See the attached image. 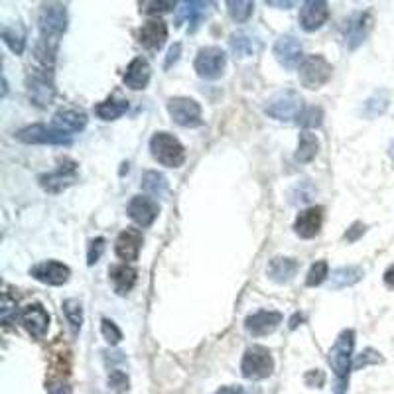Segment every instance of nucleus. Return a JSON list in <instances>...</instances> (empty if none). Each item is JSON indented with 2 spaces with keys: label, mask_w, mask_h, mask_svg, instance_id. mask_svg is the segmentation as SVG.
<instances>
[{
  "label": "nucleus",
  "mask_w": 394,
  "mask_h": 394,
  "mask_svg": "<svg viewBox=\"0 0 394 394\" xmlns=\"http://www.w3.org/2000/svg\"><path fill=\"white\" fill-rule=\"evenodd\" d=\"M353 347H355V331L345 329L335 339L334 347L329 349V365L335 373V394H345L347 383H349V373L353 367Z\"/></svg>",
  "instance_id": "f257e3e1"
},
{
  "label": "nucleus",
  "mask_w": 394,
  "mask_h": 394,
  "mask_svg": "<svg viewBox=\"0 0 394 394\" xmlns=\"http://www.w3.org/2000/svg\"><path fill=\"white\" fill-rule=\"evenodd\" d=\"M68 30V9L63 4H48L40 14V32H42V46L55 52L60 38Z\"/></svg>",
  "instance_id": "f03ea898"
},
{
  "label": "nucleus",
  "mask_w": 394,
  "mask_h": 394,
  "mask_svg": "<svg viewBox=\"0 0 394 394\" xmlns=\"http://www.w3.org/2000/svg\"><path fill=\"white\" fill-rule=\"evenodd\" d=\"M150 152L166 168H180L186 162V148L170 132H156L150 138Z\"/></svg>",
  "instance_id": "7ed1b4c3"
},
{
  "label": "nucleus",
  "mask_w": 394,
  "mask_h": 394,
  "mask_svg": "<svg viewBox=\"0 0 394 394\" xmlns=\"http://www.w3.org/2000/svg\"><path fill=\"white\" fill-rule=\"evenodd\" d=\"M272 371H275V359L266 347L252 345L245 351L243 361H240L243 377L250 378V380H262V378L270 377Z\"/></svg>",
  "instance_id": "20e7f679"
},
{
  "label": "nucleus",
  "mask_w": 394,
  "mask_h": 394,
  "mask_svg": "<svg viewBox=\"0 0 394 394\" xmlns=\"http://www.w3.org/2000/svg\"><path fill=\"white\" fill-rule=\"evenodd\" d=\"M304 111V101L296 91L286 89L276 93L268 105H266V115L270 119L280 120V122H292V120H298L300 112Z\"/></svg>",
  "instance_id": "39448f33"
},
{
  "label": "nucleus",
  "mask_w": 394,
  "mask_h": 394,
  "mask_svg": "<svg viewBox=\"0 0 394 394\" xmlns=\"http://www.w3.org/2000/svg\"><path fill=\"white\" fill-rule=\"evenodd\" d=\"M300 81L306 89H319L331 79L334 68L324 55H306L300 65Z\"/></svg>",
  "instance_id": "423d86ee"
},
{
  "label": "nucleus",
  "mask_w": 394,
  "mask_h": 394,
  "mask_svg": "<svg viewBox=\"0 0 394 394\" xmlns=\"http://www.w3.org/2000/svg\"><path fill=\"white\" fill-rule=\"evenodd\" d=\"M168 112H170L171 120L176 124H180L183 129H196L199 127L203 119H201V107L197 101L189 99V97H174L168 101Z\"/></svg>",
  "instance_id": "0eeeda50"
},
{
  "label": "nucleus",
  "mask_w": 394,
  "mask_h": 394,
  "mask_svg": "<svg viewBox=\"0 0 394 394\" xmlns=\"http://www.w3.org/2000/svg\"><path fill=\"white\" fill-rule=\"evenodd\" d=\"M225 63H227V55L223 50L217 46H209V48H201L197 52L193 68L201 79H219L223 75Z\"/></svg>",
  "instance_id": "6e6552de"
},
{
  "label": "nucleus",
  "mask_w": 394,
  "mask_h": 394,
  "mask_svg": "<svg viewBox=\"0 0 394 394\" xmlns=\"http://www.w3.org/2000/svg\"><path fill=\"white\" fill-rule=\"evenodd\" d=\"M16 138L20 142H26V144L69 146L73 142L71 134H65V132L53 129V127H46V124H34V127L18 130Z\"/></svg>",
  "instance_id": "1a4fd4ad"
},
{
  "label": "nucleus",
  "mask_w": 394,
  "mask_h": 394,
  "mask_svg": "<svg viewBox=\"0 0 394 394\" xmlns=\"http://www.w3.org/2000/svg\"><path fill=\"white\" fill-rule=\"evenodd\" d=\"M28 95H30V101L40 107V109H46L50 107L55 97V87H53L52 75L48 73V69H40V71H34L28 75Z\"/></svg>",
  "instance_id": "9d476101"
},
{
  "label": "nucleus",
  "mask_w": 394,
  "mask_h": 394,
  "mask_svg": "<svg viewBox=\"0 0 394 394\" xmlns=\"http://www.w3.org/2000/svg\"><path fill=\"white\" fill-rule=\"evenodd\" d=\"M40 186L50 193H60L63 189H68L69 186H73L78 181V164L71 162V160H63L58 166V170L50 171V174H43L38 178Z\"/></svg>",
  "instance_id": "9b49d317"
},
{
  "label": "nucleus",
  "mask_w": 394,
  "mask_h": 394,
  "mask_svg": "<svg viewBox=\"0 0 394 394\" xmlns=\"http://www.w3.org/2000/svg\"><path fill=\"white\" fill-rule=\"evenodd\" d=\"M20 324L32 335V339H42L50 327V314L43 309L42 304H30L20 312Z\"/></svg>",
  "instance_id": "f8f14e48"
},
{
  "label": "nucleus",
  "mask_w": 394,
  "mask_h": 394,
  "mask_svg": "<svg viewBox=\"0 0 394 394\" xmlns=\"http://www.w3.org/2000/svg\"><path fill=\"white\" fill-rule=\"evenodd\" d=\"M275 55L278 63L286 69L300 68L304 61L302 43L294 36H280L275 43Z\"/></svg>",
  "instance_id": "ddd939ff"
},
{
  "label": "nucleus",
  "mask_w": 394,
  "mask_h": 394,
  "mask_svg": "<svg viewBox=\"0 0 394 394\" xmlns=\"http://www.w3.org/2000/svg\"><path fill=\"white\" fill-rule=\"evenodd\" d=\"M69 270L68 266L63 262H58V260H43V262H38L36 266L30 268V276L36 278L38 282L50 284V286H61L69 280Z\"/></svg>",
  "instance_id": "4468645a"
},
{
  "label": "nucleus",
  "mask_w": 394,
  "mask_h": 394,
  "mask_svg": "<svg viewBox=\"0 0 394 394\" xmlns=\"http://www.w3.org/2000/svg\"><path fill=\"white\" fill-rule=\"evenodd\" d=\"M158 213H160V206L152 197L134 196L130 199L129 215L138 227H150L156 221Z\"/></svg>",
  "instance_id": "2eb2a0df"
},
{
  "label": "nucleus",
  "mask_w": 394,
  "mask_h": 394,
  "mask_svg": "<svg viewBox=\"0 0 394 394\" xmlns=\"http://www.w3.org/2000/svg\"><path fill=\"white\" fill-rule=\"evenodd\" d=\"M321 225H324V207L314 206L304 209L296 221H294V231L302 239H314L321 231Z\"/></svg>",
  "instance_id": "dca6fc26"
},
{
  "label": "nucleus",
  "mask_w": 394,
  "mask_h": 394,
  "mask_svg": "<svg viewBox=\"0 0 394 394\" xmlns=\"http://www.w3.org/2000/svg\"><path fill=\"white\" fill-rule=\"evenodd\" d=\"M282 324V314L272 312V309H260L257 314H252L245 319V327L250 335L255 337H265L276 331V327Z\"/></svg>",
  "instance_id": "f3484780"
},
{
  "label": "nucleus",
  "mask_w": 394,
  "mask_h": 394,
  "mask_svg": "<svg viewBox=\"0 0 394 394\" xmlns=\"http://www.w3.org/2000/svg\"><path fill=\"white\" fill-rule=\"evenodd\" d=\"M373 28V16L368 12H357L349 18L345 26V43L349 50H357L361 43L367 40L368 32Z\"/></svg>",
  "instance_id": "a211bd4d"
},
{
  "label": "nucleus",
  "mask_w": 394,
  "mask_h": 394,
  "mask_svg": "<svg viewBox=\"0 0 394 394\" xmlns=\"http://www.w3.org/2000/svg\"><path fill=\"white\" fill-rule=\"evenodd\" d=\"M329 18V9L324 0H308L300 9V26L306 32H316L324 26Z\"/></svg>",
  "instance_id": "6ab92c4d"
},
{
  "label": "nucleus",
  "mask_w": 394,
  "mask_h": 394,
  "mask_svg": "<svg viewBox=\"0 0 394 394\" xmlns=\"http://www.w3.org/2000/svg\"><path fill=\"white\" fill-rule=\"evenodd\" d=\"M142 233L138 229H124L117 237V243H115V252L117 257L127 260V262H134L138 260V255H140V249H142Z\"/></svg>",
  "instance_id": "aec40b11"
},
{
  "label": "nucleus",
  "mask_w": 394,
  "mask_h": 394,
  "mask_svg": "<svg viewBox=\"0 0 394 394\" xmlns=\"http://www.w3.org/2000/svg\"><path fill=\"white\" fill-rule=\"evenodd\" d=\"M168 40V26L164 20H148L144 26L138 30V42L144 46L146 50H160Z\"/></svg>",
  "instance_id": "412c9836"
},
{
  "label": "nucleus",
  "mask_w": 394,
  "mask_h": 394,
  "mask_svg": "<svg viewBox=\"0 0 394 394\" xmlns=\"http://www.w3.org/2000/svg\"><path fill=\"white\" fill-rule=\"evenodd\" d=\"M150 73H152V69H150V63L144 60V58H134V60L130 61L129 68L124 71V85L132 89V91H140V89H146L148 85V81H150Z\"/></svg>",
  "instance_id": "4be33fe9"
},
{
  "label": "nucleus",
  "mask_w": 394,
  "mask_h": 394,
  "mask_svg": "<svg viewBox=\"0 0 394 394\" xmlns=\"http://www.w3.org/2000/svg\"><path fill=\"white\" fill-rule=\"evenodd\" d=\"M207 9L209 4L207 2H180V9H178V18H176V26H181V22H188L189 24V32L193 34L197 28L201 26L203 18L207 16Z\"/></svg>",
  "instance_id": "5701e85b"
},
{
  "label": "nucleus",
  "mask_w": 394,
  "mask_h": 394,
  "mask_svg": "<svg viewBox=\"0 0 394 394\" xmlns=\"http://www.w3.org/2000/svg\"><path fill=\"white\" fill-rule=\"evenodd\" d=\"M52 127L53 129L61 130V132H65V134L81 132V130L87 127V115L81 111H73V109L58 111L53 115Z\"/></svg>",
  "instance_id": "b1692460"
},
{
  "label": "nucleus",
  "mask_w": 394,
  "mask_h": 394,
  "mask_svg": "<svg viewBox=\"0 0 394 394\" xmlns=\"http://www.w3.org/2000/svg\"><path fill=\"white\" fill-rule=\"evenodd\" d=\"M109 278H111L112 286H115V292L120 294V296H124V294H129L134 288L138 272L137 268H132L129 265H115L109 270Z\"/></svg>",
  "instance_id": "393cba45"
},
{
  "label": "nucleus",
  "mask_w": 394,
  "mask_h": 394,
  "mask_svg": "<svg viewBox=\"0 0 394 394\" xmlns=\"http://www.w3.org/2000/svg\"><path fill=\"white\" fill-rule=\"evenodd\" d=\"M229 46H231L233 53L237 58H250V55L260 52V40H258V36H255L252 32H247V30L235 32L231 36V40H229Z\"/></svg>",
  "instance_id": "a878e982"
},
{
  "label": "nucleus",
  "mask_w": 394,
  "mask_h": 394,
  "mask_svg": "<svg viewBox=\"0 0 394 394\" xmlns=\"http://www.w3.org/2000/svg\"><path fill=\"white\" fill-rule=\"evenodd\" d=\"M298 268H300L298 260L286 257H276L268 265V278L276 284H286L296 276Z\"/></svg>",
  "instance_id": "bb28decb"
},
{
  "label": "nucleus",
  "mask_w": 394,
  "mask_h": 394,
  "mask_svg": "<svg viewBox=\"0 0 394 394\" xmlns=\"http://www.w3.org/2000/svg\"><path fill=\"white\" fill-rule=\"evenodd\" d=\"M361 278H363V268L361 266H339V268L331 270L329 288L331 290H341V288L357 284Z\"/></svg>",
  "instance_id": "cd10ccee"
},
{
  "label": "nucleus",
  "mask_w": 394,
  "mask_h": 394,
  "mask_svg": "<svg viewBox=\"0 0 394 394\" xmlns=\"http://www.w3.org/2000/svg\"><path fill=\"white\" fill-rule=\"evenodd\" d=\"M127 111H129V101L127 99H115V97H111V99H107V101L95 107L97 117L103 120H117Z\"/></svg>",
  "instance_id": "c85d7f7f"
},
{
  "label": "nucleus",
  "mask_w": 394,
  "mask_h": 394,
  "mask_svg": "<svg viewBox=\"0 0 394 394\" xmlns=\"http://www.w3.org/2000/svg\"><path fill=\"white\" fill-rule=\"evenodd\" d=\"M319 152V140L316 134H312L308 130H304L300 134V142H298V152H296V162L308 164Z\"/></svg>",
  "instance_id": "c756f323"
},
{
  "label": "nucleus",
  "mask_w": 394,
  "mask_h": 394,
  "mask_svg": "<svg viewBox=\"0 0 394 394\" xmlns=\"http://www.w3.org/2000/svg\"><path fill=\"white\" fill-rule=\"evenodd\" d=\"M2 40L4 43L9 46L10 50L14 53L24 52V46H26V32H24V28L16 24V26H4L2 28Z\"/></svg>",
  "instance_id": "7c9ffc66"
},
{
  "label": "nucleus",
  "mask_w": 394,
  "mask_h": 394,
  "mask_svg": "<svg viewBox=\"0 0 394 394\" xmlns=\"http://www.w3.org/2000/svg\"><path fill=\"white\" fill-rule=\"evenodd\" d=\"M388 103H390V97L386 91H378L373 97H368L365 101V107H363V115L368 117V119H377L380 115H385L386 109H388Z\"/></svg>",
  "instance_id": "2f4dec72"
},
{
  "label": "nucleus",
  "mask_w": 394,
  "mask_h": 394,
  "mask_svg": "<svg viewBox=\"0 0 394 394\" xmlns=\"http://www.w3.org/2000/svg\"><path fill=\"white\" fill-rule=\"evenodd\" d=\"M63 314H65V319H68L69 327L73 334H79V329L83 326V306L81 302L75 300V298H69V300L63 302Z\"/></svg>",
  "instance_id": "473e14b6"
},
{
  "label": "nucleus",
  "mask_w": 394,
  "mask_h": 394,
  "mask_svg": "<svg viewBox=\"0 0 394 394\" xmlns=\"http://www.w3.org/2000/svg\"><path fill=\"white\" fill-rule=\"evenodd\" d=\"M142 188H144L146 193H150V196L162 197L164 193H166V189H168V181L164 178V174L150 170L142 176Z\"/></svg>",
  "instance_id": "72a5a7b5"
},
{
  "label": "nucleus",
  "mask_w": 394,
  "mask_h": 394,
  "mask_svg": "<svg viewBox=\"0 0 394 394\" xmlns=\"http://www.w3.org/2000/svg\"><path fill=\"white\" fill-rule=\"evenodd\" d=\"M227 9H229V14H231L235 22H247L252 16L255 2H249V0H229Z\"/></svg>",
  "instance_id": "f704fd0d"
},
{
  "label": "nucleus",
  "mask_w": 394,
  "mask_h": 394,
  "mask_svg": "<svg viewBox=\"0 0 394 394\" xmlns=\"http://www.w3.org/2000/svg\"><path fill=\"white\" fill-rule=\"evenodd\" d=\"M302 129H319L324 122V111L319 107H308L300 112V117L296 120Z\"/></svg>",
  "instance_id": "c9c22d12"
},
{
  "label": "nucleus",
  "mask_w": 394,
  "mask_h": 394,
  "mask_svg": "<svg viewBox=\"0 0 394 394\" xmlns=\"http://www.w3.org/2000/svg\"><path fill=\"white\" fill-rule=\"evenodd\" d=\"M18 317V306L16 302L10 298L9 294L2 296V302H0V319L4 326H12L16 321Z\"/></svg>",
  "instance_id": "e433bc0d"
},
{
  "label": "nucleus",
  "mask_w": 394,
  "mask_h": 394,
  "mask_svg": "<svg viewBox=\"0 0 394 394\" xmlns=\"http://www.w3.org/2000/svg\"><path fill=\"white\" fill-rule=\"evenodd\" d=\"M327 276H329V266H327V262L326 260H317L316 265H312V268H309L306 284H308L309 288H314V286H319V284L324 282Z\"/></svg>",
  "instance_id": "4c0bfd02"
},
{
  "label": "nucleus",
  "mask_w": 394,
  "mask_h": 394,
  "mask_svg": "<svg viewBox=\"0 0 394 394\" xmlns=\"http://www.w3.org/2000/svg\"><path fill=\"white\" fill-rule=\"evenodd\" d=\"M178 4L171 2V0H166V2H154V0H144L140 2V12L144 14H162V12H168V10L176 9Z\"/></svg>",
  "instance_id": "58836bf2"
},
{
  "label": "nucleus",
  "mask_w": 394,
  "mask_h": 394,
  "mask_svg": "<svg viewBox=\"0 0 394 394\" xmlns=\"http://www.w3.org/2000/svg\"><path fill=\"white\" fill-rule=\"evenodd\" d=\"M101 331H103V337L107 339L109 345H117L122 339V331H120L119 327L115 321H111L109 317H103V321H101Z\"/></svg>",
  "instance_id": "ea45409f"
},
{
  "label": "nucleus",
  "mask_w": 394,
  "mask_h": 394,
  "mask_svg": "<svg viewBox=\"0 0 394 394\" xmlns=\"http://www.w3.org/2000/svg\"><path fill=\"white\" fill-rule=\"evenodd\" d=\"M109 388H112L115 393H127L129 390V377H127V373H122L119 368H115L111 371V375H109Z\"/></svg>",
  "instance_id": "a19ab883"
},
{
  "label": "nucleus",
  "mask_w": 394,
  "mask_h": 394,
  "mask_svg": "<svg viewBox=\"0 0 394 394\" xmlns=\"http://www.w3.org/2000/svg\"><path fill=\"white\" fill-rule=\"evenodd\" d=\"M105 243H107V240H105L103 237H97V239L91 240L89 250H87V265L93 266L95 262H99V258L103 257L105 252Z\"/></svg>",
  "instance_id": "79ce46f5"
},
{
  "label": "nucleus",
  "mask_w": 394,
  "mask_h": 394,
  "mask_svg": "<svg viewBox=\"0 0 394 394\" xmlns=\"http://www.w3.org/2000/svg\"><path fill=\"white\" fill-rule=\"evenodd\" d=\"M380 361H383V357H380L375 349H365V351L357 357V361L353 363V368H363L367 367V365H377Z\"/></svg>",
  "instance_id": "37998d69"
},
{
  "label": "nucleus",
  "mask_w": 394,
  "mask_h": 394,
  "mask_svg": "<svg viewBox=\"0 0 394 394\" xmlns=\"http://www.w3.org/2000/svg\"><path fill=\"white\" fill-rule=\"evenodd\" d=\"M365 231H367V227L363 223H353L351 229H347V233H345V240L347 243H355Z\"/></svg>",
  "instance_id": "c03bdc74"
},
{
  "label": "nucleus",
  "mask_w": 394,
  "mask_h": 394,
  "mask_svg": "<svg viewBox=\"0 0 394 394\" xmlns=\"http://www.w3.org/2000/svg\"><path fill=\"white\" fill-rule=\"evenodd\" d=\"M180 53H181V46L180 43H174L170 48V52H168V58H166V65L164 68L168 69L171 68V63H176V61L180 60Z\"/></svg>",
  "instance_id": "a18cd8bd"
},
{
  "label": "nucleus",
  "mask_w": 394,
  "mask_h": 394,
  "mask_svg": "<svg viewBox=\"0 0 394 394\" xmlns=\"http://www.w3.org/2000/svg\"><path fill=\"white\" fill-rule=\"evenodd\" d=\"M215 394H247L245 393V388L239 385H229V386H221L219 390Z\"/></svg>",
  "instance_id": "49530a36"
},
{
  "label": "nucleus",
  "mask_w": 394,
  "mask_h": 394,
  "mask_svg": "<svg viewBox=\"0 0 394 394\" xmlns=\"http://www.w3.org/2000/svg\"><path fill=\"white\" fill-rule=\"evenodd\" d=\"M385 284L388 288H394V265L388 266L385 272Z\"/></svg>",
  "instance_id": "de8ad7c7"
},
{
  "label": "nucleus",
  "mask_w": 394,
  "mask_h": 394,
  "mask_svg": "<svg viewBox=\"0 0 394 394\" xmlns=\"http://www.w3.org/2000/svg\"><path fill=\"white\" fill-rule=\"evenodd\" d=\"M268 6H278V9H290L294 2H276V0H270V2H266Z\"/></svg>",
  "instance_id": "09e8293b"
},
{
  "label": "nucleus",
  "mask_w": 394,
  "mask_h": 394,
  "mask_svg": "<svg viewBox=\"0 0 394 394\" xmlns=\"http://www.w3.org/2000/svg\"><path fill=\"white\" fill-rule=\"evenodd\" d=\"M302 319H304V317H302L300 314H296V316L292 317V321H290V329H296V327H298V321H302Z\"/></svg>",
  "instance_id": "8fccbe9b"
}]
</instances>
